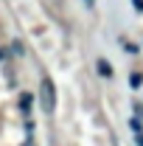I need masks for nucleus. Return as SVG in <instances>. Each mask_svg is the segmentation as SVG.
I'll return each mask as SVG.
<instances>
[{
	"label": "nucleus",
	"instance_id": "obj_1",
	"mask_svg": "<svg viewBox=\"0 0 143 146\" xmlns=\"http://www.w3.org/2000/svg\"><path fill=\"white\" fill-rule=\"evenodd\" d=\"M39 101H42V110H45V112H54V107H56V87H54V82H51L48 76H42V82H39Z\"/></svg>",
	"mask_w": 143,
	"mask_h": 146
},
{
	"label": "nucleus",
	"instance_id": "obj_6",
	"mask_svg": "<svg viewBox=\"0 0 143 146\" xmlns=\"http://www.w3.org/2000/svg\"><path fill=\"white\" fill-rule=\"evenodd\" d=\"M135 143H138V146H143V132H140V135H135Z\"/></svg>",
	"mask_w": 143,
	"mask_h": 146
},
{
	"label": "nucleus",
	"instance_id": "obj_7",
	"mask_svg": "<svg viewBox=\"0 0 143 146\" xmlns=\"http://www.w3.org/2000/svg\"><path fill=\"white\" fill-rule=\"evenodd\" d=\"M135 6H138V11H143V0H135Z\"/></svg>",
	"mask_w": 143,
	"mask_h": 146
},
{
	"label": "nucleus",
	"instance_id": "obj_3",
	"mask_svg": "<svg viewBox=\"0 0 143 146\" xmlns=\"http://www.w3.org/2000/svg\"><path fill=\"white\" fill-rule=\"evenodd\" d=\"M20 110H23V112H28V110H31V96H28V93H23V96H20Z\"/></svg>",
	"mask_w": 143,
	"mask_h": 146
},
{
	"label": "nucleus",
	"instance_id": "obj_8",
	"mask_svg": "<svg viewBox=\"0 0 143 146\" xmlns=\"http://www.w3.org/2000/svg\"><path fill=\"white\" fill-rule=\"evenodd\" d=\"M0 59H3V51H0Z\"/></svg>",
	"mask_w": 143,
	"mask_h": 146
},
{
	"label": "nucleus",
	"instance_id": "obj_5",
	"mask_svg": "<svg viewBox=\"0 0 143 146\" xmlns=\"http://www.w3.org/2000/svg\"><path fill=\"white\" fill-rule=\"evenodd\" d=\"M132 129H135V135H140V132H143V129H140V121H138V118L132 121Z\"/></svg>",
	"mask_w": 143,
	"mask_h": 146
},
{
	"label": "nucleus",
	"instance_id": "obj_2",
	"mask_svg": "<svg viewBox=\"0 0 143 146\" xmlns=\"http://www.w3.org/2000/svg\"><path fill=\"white\" fill-rule=\"evenodd\" d=\"M98 73H101L104 79H112V65H109L107 59H98Z\"/></svg>",
	"mask_w": 143,
	"mask_h": 146
},
{
	"label": "nucleus",
	"instance_id": "obj_4",
	"mask_svg": "<svg viewBox=\"0 0 143 146\" xmlns=\"http://www.w3.org/2000/svg\"><path fill=\"white\" fill-rule=\"evenodd\" d=\"M129 84H132V87H140V84H143V76H140V73H132V76H129Z\"/></svg>",
	"mask_w": 143,
	"mask_h": 146
}]
</instances>
